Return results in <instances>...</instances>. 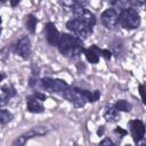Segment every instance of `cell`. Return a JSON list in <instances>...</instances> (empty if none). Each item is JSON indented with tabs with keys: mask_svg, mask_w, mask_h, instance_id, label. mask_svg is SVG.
Returning a JSON list of instances; mask_svg holds the SVG:
<instances>
[{
	"mask_svg": "<svg viewBox=\"0 0 146 146\" xmlns=\"http://www.w3.org/2000/svg\"><path fill=\"white\" fill-rule=\"evenodd\" d=\"M92 94H94L95 102H97V100L99 99V97H100V91H99V90H95V91H92Z\"/></svg>",
	"mask_w": 146,
	"mask_h": 146,
	"instance_id": "cell-25",
	"label": "cell"
},
{
	"mask_svg": "<svg viewBox=\"0 0 146 146\" xmlns=\"http://www.w3.org/2000/svg\"><path fill=\"white\" fill-rule=\"evenodd\" d=\"M59 34L60 33L58 32V30H57V27L55 26L54 23L49 22V23L46 24V26H44V36H46L47 42L50 46H57Z\"/></svg>",
	"mask_w": 146,
	"mask_h": 146,
	"instance_id": "cell-10",
	"label": "cell"
},
{
	"mask_svg": "<svg viewBox=\"0 0 146 146\" xmlns=\"http://www.w3.org/2000/svg\"><path fill=\"white\" fill-rule=\"evenodd\" d=\"M100 19L106 29H115L119 25V13L114 8H108L102 14Z\"/></svg>",
	"mask_w": 146,
	"mask_h": 146,
	"instance_id": "cell-7",
	"label": "cell"
},
{
	"mask_svg": "<svg viewBox=\"0 0 146 146\" xmlns=\"http://www.w3.org/2000/svg\"><path fill=\"white\" fill-rule=\"evenodd\" d=\"M83 52H84V56H86V58H87V60H88L89 63H91V64H97V63L99 62V56H98L94 50H91L90 48H89V49H84Z\"/></svg>",
	"mask_w": 146,
	"mask_h": 146,
	"instance_id": "cell-15",
	"label": "cell"
},
{
	"mask_svg": "<svg viewBox=\"0 0 146 146\" xmlns=\"http://www.w3.org/2000/svg\"><path fill=\"white\" fill-rule=\"evenodd\" d=\"M1 23H2V19H1V17H0V25H1Z\"/></svg>",
	"mask_w": 146,
	"mask_h": 146,
	"instance_id": "cell-32",
	"label": "cell"
},
{
	"mask_svg": "<svg viewBox=\"0 0 146 146\" xmlns=\"http://www.w3.org/2000/svg\"><path fill=\"white\" fill-rule=\"evenodd\" d=\"M104 119L110 123L116 122L120 119V113L114 106H107L104 111Z\"/></svg>",
	"mask_w": 146,
	"mask_h": 146,
	"instance_id": "cell-13",
	"label": "cell"
},
{
	"mask_svg": "<svg viewBox=\"0 0 146 146\" xmlns=\"http://www.w3.org/2000/svg\"><path fill=\"white\" fill-rule=\"evenodd\" d=\"M14 115L7 110H0V124H7L13 120Z\"/></svg>",
	"mask_w": 146,
	"mask_h": 146,
	"instance_id": "cell-17",
	"label": "cell"
},
{
	"mask_svg": "<svg viewBox=\"0 0 146 146\" xmlns=\"http://www.w3.org/2000/svg\"><path fill=\"white\" fill-rule=\"evenodd\" d=\"M99 146H115V144H114L110 138H104V139L100 141Z\"/></svg>",
	"mask_w": 146,
	"mask_h": 146,
	"instance_id": "cell-20",
	"label": "cell"
},
{
	"mask_svg": "<svg viewBox=\"0 0 146 146\" xmlns=\"http://www.w3.org/2000/svg\"><path fill=\"white\" fill-rule=\"evenodd\" d=\"M16 52L22 57V58H29L31 55V41L29 36L23 35L17 40V43L15 46Z\"/></svg>",
	"mask_w": 146,
	"mask_h": 146,
	"instance_id": "cell-8",
	"label": "cell"
},
{
	"mask_svg": "<svg viewBox=\"0 0 146 146\" xmlns=\"http://www.w3.org/2000/svg\"><path fill=\"white\" fill-rule=\"evenodd\" d=\"M36 24H38V19H36V17H35L34 15H32V14L27 15V17H26V23H25L27 31H30L31 33H34V32H35Z\"/></svg>",
	"mask_w": 146,
	"mask_h": 146,
	"instance_id": "cell-14",
	"label": "cell"
},
{
	"mask_svg": "<svg viewBox=\"0 0 146 146\" xmlns=\"http://www.w3.org/2000/svg\"><path fill=\"white\" fill-rule=\"evenodd\" d=\"M40 86L42 89L49 92H63L68 84L62 79H51V78H43L40 81Z\"/></svg>",
	"mask_w": 146,
	"mask_h": 146,
	"instance_id": "cell-5",
	"label": "cell"
},
{
	"mask_svg": "<svg viewBox=\"0 0 146 146\" xmlns=\"http://www.w3.org/2000/svg\"><path fill=\"white\" fill-rule=\"evenodd\" d=\"M102 55L106 59H111V57H112V52L110 50H107V49H102Z\"/></svg>",
	"mask_w": 146,
	"mask_h": 146,
	"instance_id": "cell-22",
	"label": "cell"
},
{
	"mask_svg": "<svg viewBox=\"0 0 146 146\" xmlns=\"http://www.w3.org/2000/svg\"><path fill=\"white\" fill-rule=\"evenodd\" d=\"M5 79V74H2V73H0V82L2 81Z\"/></svg>",
	"mask_w": 146,
	"mask_h": 146,
	"instance_id": "cell-30",
	"label": "cell"
},
{
	"mask_svg": "<svg viewBox=\"0 0 146 146\" xmlns=\"http://www.w3.org/2000/svg\"><path fill=\"white\" fill-rule=\"evenodd\" d=\"M140 146H146V144H145V143H143V144H141Z\"/></svg>",
	"mask_w": 146,
	"mask_h": 146,
	"instance_id": "cell-31",
	"label": "cell"
},
{
	"mask_svg": "<svg viewBox=\"0 0 146 146\" xmlns=\"http://www.w3.org/2000/svg\"><path fill=\"white\" fill-rule=\"evenodd\" d=\"M114 107L117 110V111H122V112H130L131 110V104L124 99H120L115 103Z\"/></svg>",
	"mask_w": 146,
	"mask_h": 146,
	"instance_id": "cell-16",
	"label": "cell"
},
{
	"mask_svg": "<svg viewBox=\"0 0 146 146\" xmlns=\"http://www.w3.org/2000/svg\"><path fill=\"white\" fill-rule=\"evenodd\" d=\"M26 108L30 113H42L43 112V105H42V102L36 99L33 95L32 96H29L26 98Z\"/></svg>",
	"mask_w": 146,
	"mask_h": 146,
	"instance_id": "cell-11",
	"label": "cell"
},
{
	"mask_svg": "<svg viewBox=\"0 0 146 146\" xmlns=\"http://www.w3.org/2000/svg\"><path fill=\"white\" fill-rule=\"evenodd\" d=\"M139 94H140L141 100H143V102H145V96H144V86H143V84H139Z\"/></svg>",
	"mask_w": 146,
	"mask_h": 146,
	"instance_id": "cell-24",
	"label": "cell"
},
{
	"mask_svg": "<svg viewBox=\"0 0 146 146\" xmlns=\"http://www.w3.org/2000/svg\"><path fill=\"white\" fill-rule=\"evenodd\" d=\"M62 96L67 99L70 103H72L75 107H83L87 103L86 98L81 95V92L79 91V88H71V87H67L63 92H62Z\"/></svg>",
	"mask_w": 146,
	"mask_h": 146,
	"instance_id": "cell-6",
	"label": "cell"
},
{
	"mask_svg": "<svg viewBox=\"0 0 146 146\" xmlns=\"http://www.w3.org/2000/svg\"><path fill=\"white\" fill-rule=\"evenodd\" d=\"M103 133H104V127H99L98 130H97V135L98 136H102Z\"/></svg>",
	"mask_w": 146,
	"mask_h": 146,
	"instance_id": "cell-27",
	"label": "cell"
},
{
	"mask_svg": "<svg viewBox=\"0 0 146 146\" xmlns=\"http://www.w3.org/2000/svg\"><path fill=\"white\" fill-rule=\"evenodd\" d=\"M27 140H29V139H27L24 135H21V136H18L17 138L14 139L11 146H25V144L27 143Z\"/></svg>",
	"mask_w": 146,
	"mask_h": 146,
	"instance_id": "cell-19",
	"label": "cell"
},
{
	"mask_svg": "<svg viewBox=\"0 0 146 146\" xmlns=\"http://www.w3.org/2000/svg\"><path fill=\"white\" fill-rule=\"evenodd\" d=\"M87 5L86 1H78L75 0L74 6L71 8L73 11V15L75 17V19L84 23L86 25H88L89 27H94L96 25V16L94 13H91L90 10L86 9L84 6Z\"/></svg>",
	"mask_w": 146,
	"mask_h": 146,
	"instance_id": "cell-2",
	"label": "cell"
},
{
	"mask_svg": "<svg viewBox=\"0 0 146 146\" xmlns=\"http://www.w3.org/2000/svg\"><path fill=\"white\" fill-rule=\"evenodd\" d=\"M119 24L127 30H135L140 25V16L136 8L129 7L119 11Z\"/></svg>",
	"mask_w": 146,
	"mask_h": 146,
	"instance_id": "cell-3",
	"label": "cell"
},
{
	"mask_svg": "<svg viewBox=\"0 0 146 146\" xmlns=\"http://www.w3.org/2000/svg\"><path fill=\"white\" fill-rule=\"evenodd\" d=\"M19 3V0H15V1H10V5L13 6V7H15L16 5H18Z\"/></svg>",
	"mask_w": 146,
	"mask_h": 146,
	"instance_id": "cell-29",
	"label": "cell"
},
{
	"mask_svg": "<svg viewBox=\"0 0 146 146\" xmlns=\"http://www.w3.org/2000/svg\"><path fill=\"white\" fill-rule=\"evenodd\" d=\"M1 90H2V94L6 97H8V98L14 97L16 95V90H15V88L11 84H5V86H2L1 87Z\"/></svg>",
	"mask_w": 146,
	"mask_h": 146,
	"instance_id": "cell-18",
	"label": "cell"
},
{
	"mask_svg": "<svg viewBox=\"0 0 146 146\" xmlns=\"http://www.w3.org/2000/svg\"><path fill=\"white\" fill-rule=\"evenodd\" d=\"M50 130H51V128H50L49 125L39 124V125L33 127L31 130H29L27 132H25V133H23V135H24L27 139H31V138L39 137V136H44V135H47Z\"/></svg>",
	"mask_w": 146,
	"mask_h": 146,
	"instance_id": "cell-12",
	"label": "cell"
},
{
	"mask_svg": "<svg viewBox=\"0 0 146 146\" xmlns=\"http://www.w3.org/2000/svg\"><path fill=\"white\" fill-rule=\"evenodd\" d=\"M58 50L66 57H78L83 50L82 40L78 36H73L67 33L59 34V39L57 42Z\"/></svg>",
	"mask_w": 146,
	"mask_h": 146,
	"instance_id": "cell-1",
	"label": "cell"
},
{
	"mask_svg": "<svg viewBox=\"0 0 146 146\" xmlns=\"http://www.w3.org/2000/svg\"><path fill=\"white\" fill-rule=\"evenodd\" d=\"M8 103V97H6L5 95H0V108L6 106Z\"/></svg>",
	"mask_w": 146,
	"mask_h": 146,
	"instance_id": "cell-21",
	"label": "cell"
},
{
	"mask_svg": "<svg viewBox=\"0 0 146 146\" xmlns=\"http://www.w3.org/2000/svg\"><path fill=\"white\" fill-rule=\"evenodd\" d=\"M66 27L68 31L73 32L78 38H88L92 33L91 27H89L88 25H86L84 23H82L75 18L70 19L66 23Z\"/></svg>",
	"mask_w": 146,
	"mask_h": 146,
	"instance_id": "cell-4",
	"label": "cell"
},
{
	"mask_svg": "<svg viewBox=\"0 0 146 146\" xmlns=\"http://www.w3.org/2000/svg\"><path fill=\"white\" fill-rule=\"evenodd\" d=\"M115 132H120V133H122V135H125V133H127V131L123 130V129H121V128H116V129H115Z\"/></svg>",
	"mask_w": 146,
	"mask_h": 146,
	"instance_id": "cell-28",
	"label": "cell"
},
{
	"mask_svg": "<svg viewBox=\"0 0 146 146\" xmlns=\"http://www.w3.org/2000/svg\"><path fill=\"white\" fill-rule=\"evenodd\" d=\"M129 125H130L131 135H132V138H133L135 143H139V141L144 140V137H145V124L143 123V121H140V120H131L129 122Z\"/></svg>",
	"mask_w": 146,
	"mask_h": 146,
	"instance_id": "cell-9",
	"label": "cell"
},
{
	"mask_svg": "<svg viewBox=\"0 0 146 146\" xmlns=\"http://www.w3.org/2000/svg\"><path fill=\"white\" fill-rule=\"evenodd\" d=\"M35 84H36V78L32 76V78L30 79V87H34Z\"/></svg>",
	"mask_w": 146,
	"mask_h": 146,
	"instance_id": "cell-26",
	"label": "cell"
},
{
	"mask_svg": "<svg viewBox=\"0 0 146 146\" xmlns=\"http://www.w3.org/2000/svg\"><path fill=\"white\" fill-rule=\"evenodd\" d=\"M33 96H34L36 99L41 100V102H42V100H44V99L47 98V96H46V95H43V94H41V92H34V94H33Z\"/></svg>",
	"mask_w": 146,
	"mask_h": 146,
	"instance_id": "cell-23",
	"label": "cell"
}]
</instances>
